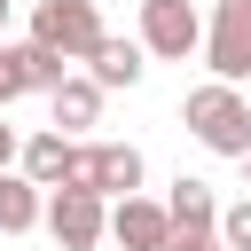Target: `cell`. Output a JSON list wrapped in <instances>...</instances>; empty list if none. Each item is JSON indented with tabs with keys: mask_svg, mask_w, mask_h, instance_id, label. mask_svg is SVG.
I'll list each match as a JSON object with an SVG mask.
<instances>
[{
	"mask_svg": "<svg viewBox=\"0 0 251 251\" xmlns=\"http://www.w3.org/2000/svg\"><path fill=\"white\" fill-rule=\"evenodd\" d=\"M180 118H188V133H196L212 157H243V149H251V102H243V86H235V78L196 86V94L180 102Z\"/></svg>",
	"mask_w": 251,
	"mask_h": 251,
	"instance_id": "6da1fadb",
	"label": "cell"
},
{
	"mask_svg": "<svg viewBox=\"0 0 251 251\" xmlns=\"http://www.w3.org/2000/svg\"><path fill=\"white\" fill-rule=\"evenodd\" d=\"M47 235H55L63 251H94V243L110 235V196H102V188H55V196H47Z\"/></svg>",
	"mask_w": 251,
	"mask_h": 251,
	"instance_id": "7a4b0ae2",
	"label": "cell"
},
{
	"mask_svg": "<svg viewBox=\"0 0 251 251\" xmlns=\"http://www.w3.org/2000/svg\"><path fill=\"white\" fill-rule=\"evenodd\" d=\"M31 39H47V47H63L71 63H86V55L102 47V8H94V0H39V8H31Z\"/></svg>",
	"mask_w": 251,
	"mask_h": 251,
	"instance_id": "3957f363",
	"label": "cell"
},
{
	"mask_svg": "<svg viewBox=\"0 0 251 251\" xmlns=\"http://www.w3.org/2000/svg\"><path fill=\"white\" fill-rule=\"evenodd\" d=\"M204 63H212V78H251V0H220L212 8V24H204Z\"/></svg>",
	"mask_w": 251,
	"mask_h": 251,
	"instance_id": "277c9868",
	"label": "cell"
},
{
	"mask_svg": "<svg viewBox=\"0 0 251 251\" xmlns=\"http://www.w3.org/2000/svg\"><path fill=\"white\" fill-rule=\"evenodd\" d=\"M141 47L165 63H188V47H204V16L188 0H141Z\"/></svg>",
	"mask_w": 251,
	"mask_h": 251,
	"instance_id": "5b68a950",
	"label": "cell"
},
{
	"mask_svg": "<svg viewBox=\"0 0 251 251\" xmlns=\"http://www.w3.org/2000/svg\"><path fill=\"white\" fill-rule=\"evenodd\" d=\"M110 235L126 243V251H165L173 243V204H157V196H118L110 204Z\"/></svg>",
	"mask_w": 251,
	"mask_h": 251,
	"instance_id": "8992f818",
	"label": "cell"
},
{
	"mask_svg": "<svg viewBox=\"0 0 251 251\" xmlns=\"http://www.w3.org/2000/svg\"><path fill=\"white\" fill-rule=\"evenodd\" d=\"M16 165H24V173H31L39 188H63V180H71V165H78V141H71L63 126H55V133H31Z\"/></svg>",
	"mask_w": 251,
	"mask_h": 251,
	"instance_id": "52a82bcc",
	"label": "cell"
},
{
	"mask_svg": "<svg viewBox=\"0 0 251 251\" xmlns=\"http://www.w3.org/2000/svg\"><path fill=\"white\" fill-rule=\"evenodd\" d=\"M39 220H47L39 180H31V173H0V235H31Z\"/></svg>",
	"mask_w": 251,
	"mask_h": 251,
	"instance_id": "ba28073f",
	"label": "cell"
},
{
	"mask_svg": "<svg viewBox=\"0 0 251 251\" xmlns=\"http://www.w3.org/2000/svg\"><path fill=\"white\" fill-rule=\"evenodd\" d=\"M102 94H110V86H102L94 71H86V78L71 71V78L47 94V102H55V126H63V133H71V126H94V118H102Z\"/></svg>",
	"mask_w": 251,
	"mask_h": 251,
	"instance_id": "9c48e42d",
	"label": "cell"
},
{
	"mask_svg": "<svg viewBox=\"0 0 251 251\" xmlns=\"http://www.w3.org/2000/svg\"><path fill=\"white\" fill-rule=\"evenodd\" d=\"M94 188L102 196H133L141 188V149L133 141H94Z\"/></svg>",
	"mask_w": 251,
	"mask_h": 251,
	"instance_id": "30bf717a",
	"label": "cell"
},
{
	"mask_svg": "<svg viewBox=\"0 0 251 251\" xmlns=\"http://www.w3.org/2000/svg\"><path fill=\"white\" fill-rule=\"evenodd\" d=\"M16 63H24V86H31V94H55V86L71 78V55H63V47H47V39H24V47H16Z\"/></svg>",
	"mask_w": 251,
	"mask_h": 251,
	"instance_id": "8fae6325",
	"label": "cell"
},
{
	"mask_svg": "<svg viewBox=\"0 0 251 251\" xmlns=\"http://www.w3.org/2000/svg\"><path fill=\"white\" fill-rule=\"evenodd\" d=\"M141 55H149L141 39H110V31H102V47H94L86 63H94L102 86H133V78H141Z\"/></svg>",
	"mask_w": 251,
	"mask_h": 251,
	"instance_id": "7c38bea8",
	"label": "cell"
},
{
	"mask_svg": "<svg viewBox=\"0 0 251 251\" xmlns=\"http://www.w3.org/2000/svg\"><path fill=\"white\" fill-rule=\"evenodd\" d=\"M165 204H173V227H220V196H212L204 180H188V173L173 180V196H165Z\"/></svg>",
	"mask_w": 251,
	"mask_h": 251,
	"instance_id": "4fadbf2b",
	"label": "cell"
},
{
	"mask_svg": "<svg viewBox=\"0 0 251 251\" xmlns=\"http://www.w3.org/2000/svg\"><path fill=\"white\" fill-rule=\"evenodd\" d=\"M220 235H227V251H251V196H235L220 212Z\"/></svg>",
	"mask_w": 251,
	"mask_h": 251,
	"instance_id": "5bb4252c",
	"label": "cell"
},
{
	"mask_svg": "<svg viewBox=\"0 0 251 251\" xmlns=\"http://www.w3.org/2000/svg\"><path fill=\"white\" fill-rule=\"evenodd\" d=\"M165 251H227V235H220V227H173Z\"/></svg>",
	"mask_w": 251,
	"mask_h": 251,
	"instance_id": "9a60e30c",
	"label": "cell"
},
{
	"mask_svg": "<svg viewBox=\"0 0 251 251\" xmlns=\"http://www.w3.org/2000/svg\"><path fill=\"white\" fill-rule=\"evenodd\" d=\"M16 94H31V86H24V63H16V47H0V110H8Z\"/></svg>",
	"mask_w": 251,
	"mask_h": 251,
	"instance_id": "2e32d148",
	"label": "cell"
},
{
	"mask_svg": "<svg viewBox=\"0 0 251 251\" xmlns=\"http://www.w3.org/2000/svg\"><path fill=\"white\" fill-rule=\"evenodd\" d=\"M16 157H24V141H16V126H0V173H8Z\"/></svg>",
	"mask_w": 251,
	"mask_h": 251,
	"instance_id": "e0dca14e",
	"label": "cell"
},
{
	"mask_svg": "<svg viewBox=\"0 0 251 251\" xmlns=\"http://www.w3.org/2000/svg\"><path fill=\"white\" fill-rule=\"evenodd\" d=\"M243 188H251V149H243Z\"/></svg>",
	"mask_w": 251,
	"mask_h": 251,
	"instance_id": "ac0fdd59",
	"label": "cell"
},
{
	"mask_svg": "<svg viewBox=\"0 0 251 251\" xmlns=\"http://www.w3.org/2000/svg\"><path fill=\"white\" fill-rule=\"evenodd\" d=\"M8 8H16V0H0V24H8Z\"/></svg>",
	"mask_w": 251,
	"mask_h": 251,
	"instance_id": "d6986e66",
	"label": "cell"
}]
</instances>
